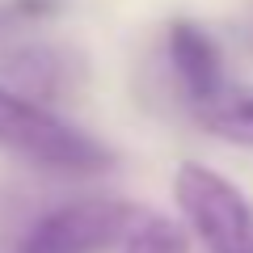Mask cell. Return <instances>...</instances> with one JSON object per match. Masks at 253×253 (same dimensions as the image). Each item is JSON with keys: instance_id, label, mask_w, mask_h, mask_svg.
<instances>
[{"instance_id": "3957f363", "label": "cell", "mask_w": 253, "mask_h": 253, "mask_svg": "<svg viewBox=\"0 0 253 253\" xmlns=\"http://www.w3.org/2000/svg\"><path fill=\"white\" fill-rule=\"evenodd\" d=\"M135 224V207L123 199H84L42 215L17 253H101Z\"/></svg>"}, {"instance_id": "8992f818", "label": "cell", "mask_w": 253, "mask_h": 253, "mask_svg": "<svg viewBox=\"0 0 253 253\" xmlns=\"http://www.w3.org/2000/svg\"><path fill=\"white\" fill-rule=\"evenodd\" d=\"M123 253H190V236L165 215H135V224L123 236Z\"/></svg>"}, {"instance_id": "5b68a950", "label": "cell", "mask_w": 253, "mask_h": 253, "mask_svg": "<svg viewBox=\"0 0 253 253\" xmlns=\"http://www.w3.org/2000/svg\"><path fill=\"white\" fill-rule=\"evenodd\" d=\"M199 123L211 135L228 139V144H249L253 148V89H236V84H219L211 97L190 101Z\"/></svg>"}, {"instance_id": "52a82bcc", "label": "cell", "mask_w": 253, "mask_h": 253, "mask_svg": "<svg viewBox=\"0 0 253 253\" xmlns=\"http://www.w3.org/2000/svg\"><path fill=\"white\" fill-rule=\"evenodd\" d=\"M17 9H21V13H51L55 4H51V0H21Z\"/></svg>"}, {"instance_id": "6da1fadb", "label": "cell", "mask_w": 253, "mask_h": 253, "mask_svg": "<svg viewBox=\"0 0 253 253\" xmlns=\"http://www.w3.org/2000/svg\"><path fill=\"white\" fill-rule=\"evenodd\" d=\"M0 148L55 173H101L114 161V152L97 144L89 131L4 84H0Z\"/></svg>"}, {"instance_id": "277c9868", "label": "cell", "mask_w": 253, "mask_h": 253, "mask_svg": "<svg viewBox=\"0 0 253 253\" xmlns=\"http://www.w3.org/2000/svg\"><path fill=\"white\" fill-rule=\"evenodd\" d=\"M169 59L177 68L181 84H186L190 101H203L224 84V55H219L215 38L194 21H173L169 26Z\"/></svg>"}, {"instance_id": "7a4b0ae2", "label": "cell", "mask_w": 253, "mask_h": 253, "mask_svg": "<svg viewBox=\"0 0 253 253\" xmlns=\"http://www.w3.org/2000/svg\"><path fill=\"white\" fill-rule=\"evenodd\" d=\"M173 199L207 253H253V207L215 169L199 161L177 165Z\"/></svg>"}]
</instances>
